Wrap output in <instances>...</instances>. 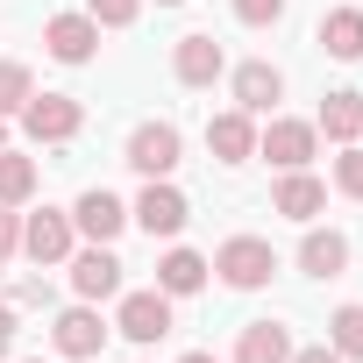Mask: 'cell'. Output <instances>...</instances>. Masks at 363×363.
<instances>
[{"mask_svg": "<svg viewBox=\"0 0 363 363\" xmlns=\"http://www.w3.org/2000/svg\"><path fill=\"white\" fill-rule=\"evenodd\" d=\"M292 363H342V356H335V349H328V342H320V349H299V356H292Z\"/></svg>", "mask_w": 363, "mask_h": 363, "instance_id": "f1b7e54d", "label": "cell"}, {"mask_svg": "<svg viewBox=\"0 0 363 363\" xmlns=\"http://www.w3.org/2000/svg\"><path fill=\"white\" fill-rule=\"evenodd\" d=\"M0 150H8V114H0Z\"/></svg>", "mask_w": 363, "mask_h": 363, "instance_id": "4dcf8cb0", "label": "cell"}, {"mask_svg": "<svg viewBox=\"0 0 363 363\" xmlns=\"http://www.w3.org/2000/svg\"><path fill=\"white\" fill-rule=\"evenodd\" d=\"M15 250H22V221H15V214H8V207H0V264H8V257H15Z\"/></svg>", "mask_w": 363, "mask_h": 363, "instance_id": "4316f807", "label": "cell"}, {"mask_svg": "<svg viewBox=\"0 0 363 363\" xmlns=\"http://www.w3.org/2000/svg\"><path fill=\"white\" fill-rule=\"evenodd\" d=\"M235 363H292V335L278 320H250L235 342Z\"/></svg>", "mask_w": 363, "mask_h": 363, "instance_id": "e0dca14e", "label": "cell"}, {"mask_svg": "<svg viewBox=\"0 0 363 363\" xmlns=\"http://www.w3.org/2000/svg\"><path fill=\"white\" fill-rule=\"evenodd\" d=\"M313 150H320V128H313V121H271V128L257 135V157H271L278 171H306Z\"/></svg>", "mask_w": 363, "mask_h": 363, "instance_id": "277c9868", "label": "cell"}, {"mask_svg": "<svg viewBox=\"0 0 363 363\" xmlns=\"http://www.w3.org/2000/svg\"><path fill=\"white\" fill-rule=\"evenodd\" d=\"M328 349H335V356H363V306H335V320H328Z\"/></svg>", "mask_w": 363, "mask_h": 363, "instance_id": "7402d4cb", "label": "cell"}, {"mask_svg": "<svg viewBox=\"0 0 363 363\" xmlns=\"http://www.w3.org/2000/svg\"><path fill=\"white\" fill-rule=\"evenodd\" d=\"M335 186H342L349 200H363V150H356V143H342V157H335Z\"/></svg>", "mask_w": 363, "mask_h": 363, "instance_id": "d4e9b609", "label": "cell"}, {"mask_svg": "<svg viewBox=\"0 0 363 363\" xmlns=\"http://www.w3.org/2000/svg\"><path fill=\"white\" fill-rule=\"evenodd\" d=\"M36 193V164L15 157V150H0V207H22Z\"/></svg>", "mask_w": 363, "mask_h": 363, "instance_id": "44dd1931", "label": "cell"}, {"mask_svg": "<svg viewBox=\"0 0 363 363\" xmlns=\"http://www.w3.org/2000/svg\"><path fill=\"white\" fill-rule=\"evenodd\" d=\"M72 228H79V235H93V242H114V235L128 228V207H121L107 186H93V193H79V207H72Z\"/></svg>", "mask_w": 363, "mask_h": 363, "instance_id": "7c38bea8", "label": "cell"}, {"mask_svg": "<svg viewBox=\"0 0 363 363\" xmlns=\"http://www.w3.org/2000/svg\"><path fill=\"white\" fill-rule=\"evenodd\" d=\"M72 235H79L72 214H50V207L22 221V250H29V264H65V257H72Z\"/></svg>", "mask_w": 363, "mask_h": 363, "instance_id": "30bf717a", "label": "cell"}, {"mask_svg": "<svg viewBox=\"0 0 363 363\" xmlns=\"http://www.w3.org/2000/svg\"><path fill=\"white\" fill-rule=\"evenodd\" d=\"M114 328H121L128 342H164V335H171V292H128Z\"/></svg>", "mask_w": 363, "mask_h": 363, "instance_id": "8fae6325", "label": "cell"}, {"mask_svg": "<svg viewBox=\"0 0 363 363\" xmlns=\"http://www.w3.org/2000/svg\"><path fill=\"white\" fill-rule=\"evenodd\" d=\"M128 221L157 242V235H178V228H186V221H193V207H186V193H178L171 178H150V186H143V200L128 207Z\"/></svg>", "mask_w": 363, "mask_h": 363, "instance_id": "3957f363", "label": "cell"}, {"mask_svg": "<svg viewBox=\"0 0 363 363\" xmlns=\"http://www.w3.org/2000/svg\"><path fill=\"white\" fill-rule=\"evenodd\" d=\"M214 271H221V285H235V292H257V285H271V271H278V250H271L264 235H228V242L214 250Z\"/></svg>", "mask_w": 363, "mask_h": 363, "instance_id": "6da1fadb", "label": "cell"}, {"mask_svg": "<svg viewBox=\"0 0 363 363\" xmlns=\"http://www.w3.org/2000/svg\"><path fill=\"white\" fill-rule=\"evenodd\" d=\"M285 15V0H235V22H250V29H271Z\"/></svg>", "mask_w": 363, "mask_h": 363, "instance_id": "484cf974", "label": "cell"}, {"mask_svg": "<svg viewBox=\"0 0 363 363\" xmlns=\"http://www.w3.org/2000/svg\"><path fill=\"white\" fill-rule=\"evenodd\" d=\"M178 150H186V143H178L171 121H143V128L128 135V164H135L143 178H171V171H178Z\"/></svg>", "mask_w": 363, "mask_h": 363, "instance_id": "5b68a950", "label": "cell"}, {"mask_svg": "<svg viewBox=\"0 0 363 363\" xmlns=\"http://www.w3.org/2000/svg\"><path fill=\"white\" fill-rule=\"evenodd\" d=\"M22 363H36V356H22Z\"/></svg>", "mask_w": 363, "mask_h": 363, "instance_id": "d6a6232c", "label": "cell"}, {"mask_svg": "<svg viewBox=\"0 0 363 363\" xmlns=\"http://www.w3.org/2000/svg\"><path fill=\"white\" fill-rule=\"evenodd\" d=\"M43 43H50L57 65H86V57L100 50V22H93V15H50V22H43Z\"/></svg>", "mask_w": 363, "mask_h": 363, "instance_id": "9c48e42d", "label": "cell"}, {"mask_svg": "<svg viewBox=\"0 0 363 363\" xmlns=\"http://www.w3.org/2000/svg\"><path fill=\"white\" fill-rule=\"evenodd\" d=\"M72 292L93 306V299H114L121 292V257L107 250V242H93V250H79L72 257Z\"/></svg>", "mask_w": 363, "mask_h": 363, "instance_id": "8992f818", "label": "cell"}, {"mask_svg": "<svg viewBox=\"0 0 363 363\" xmlns=\"http://www.w3.org/2000/svg\"><path fill=\"white\" fill-rule=\"evenodd\" d=\"M278 100H285V72L278 65H242L235 72V107L242 114H271Z\"/></svg>", "mask_w": 363, "mask_h": 363, "instance_id": "9a60e30c", "label": "cell"}, {"mask_svg": "<svg viewBox=\"0 0 363 363\" xmlns=\"http://www.w3.org/2000/svg\"><path fill=\"white\" fill-rule=\"evenodd\" d=\"M320 207H328V186H320L313 171H285L278 193H271V214H285V221H313Z\"/></svg>", "mask_w": 363, "mask_h": 363, "instance_id": "4fadbf2b", "label": "cell"}, {"mask_svg": "<svg viewBox=\"0 0 363 363\" xmlns=\"http://www.w3.org/2000/svg\"><path fill=\"white\" fill-rule=\"evenodd\" d=\"M157 8H178V0H157Z\"/></svg>", "mask_w": 363, "mask_h": 363, "instance_id": "1f68e13d", "label": "cell"}, {"mask_svg": "<svg viewBox=\"0 0 363 363\" xmlns=\"http://www.w3.org/2000/svg\"><path fill=\"white\" fill-rule=\"evenodd\" d=\"M15 349V306H0V356Z\"/></svg>", "mask_w": 363, "mask_h": 363, "instance_id": "83f0119b", "label": "cell"}, {"mask_svg": "<svg viewBox=\"0 0 363 363\" xmlns=\"http://www.w3.org/2000/svg\"><path fill=\"white\" fill-rule=\"evenodd\" d=\"M207 150H214L221 164H250V157H257V121H250L242 107H235V114H214V121H207Z\"/></svg>", "mask_w": 363, "mask_h": 363, "instance_id": "5bb4252c", "label": "cell"}, {"mask_svg": "<svg viewBox=\"0 0 363 363\" xmlns=\"http://www.w3.org/2000/svg\"><path fill=\"white\" fill-rule=\"evenodd\" d=\"M299 271H306V278H342V271H349V235H335V228H306V242H299Z\"/></svg>", "mask_w": 363, "mask_h": 363, "instance_id": "2e32d148", "label": "cell"}, {"mask_svg": "<svg viewBox=\"0 0 363 363\" xmlns=\"http://www.w3.org/2000/svg\"><path fill=\"white\" fill-rule=\"evenodd\" d=\"M50 342H57V356L86 363V356H100V349H107V320H100L93 306H65V313H57V328H50Z\"/></svg>", "mask_w": 363, "mask_h": 363, "instance_id": "52a82bcc", "label": "cell"}, {"mask_svg": "<svg viewBox=\"0 0 363 363\" xmlns=\"http://www.w3.org/2000/svg\"><path fill=\"white\" fill-rule=\"evenodd\" d=\"M320 50H328V57H342V65H349V57H363V8H335V15L320 22Z\"/></svg>", "mask_w": 363, "mask_h": 363, "instance_id": "ffe728a7", "label": "cell"}, {"mask_svg": "<svg viewBox=\"0 0 363 363\" xmlns=\"http://www.w3.org/2000/svg\"><path fill=\"white\" fill-rule=\"evenodd\" d=\"M171 72H178V86H214V79L228 72V57H221V43H214L207 29H193V36H178Z\"/></svg>", "mask_w": 363, "mask_h": 363, "instance_id": "ba28073f", "label": "cell"}, {"mask_svg": "<svg viewBox=\"0 0 363 363\" xmlns=\"http://www.w3.org/2000/svg\"><path fill=\"white\" fill-rule=\"evenodd\" d=\"M313 128H320L328 143H356V135H363V93H328Z\"/></svg>", "mask_w": 363, "mask_h": 363, "instance_id": "d6986e66", "label": "cell"}, {"mask_svg": "<svg viewBox=\"0 0 363 363\" xmlns=\"http://www.w3.org/2000/svg\"><path fill=\"white\" fill-rule=\"evenodd\" d=\"M86 15H93L100 29H128V22L143 15V0H86Z\"/></svg>", "mask_w": 363, "mask_h": 363, "instance_id": "cb8c5ba5", "label": "cell"}, {"mask_svg": "<svg viewBox=\"0 0 363 363\" xmlns=\"http://www.w3.org/2000/svg\"><path fill=\"white\" fill-rule=\"evenodd\" d=\"M22 128H29V143H72L86 128V107L72 93H29L22 100Z\"/></svg>", "mask_w": 363, "mask_h": 363, "instance_id": "7a4b0ae2", "label": "cell"}, {"mask_svg": "<svg viewBox=\"0 0 363 363\" xmlns=\"http://www.w3.org/2000/svg\"><path fill=\"white\" fill-rule=\"evenodd\" d=\"M178 363H214V356H207V349H193V356H178Z\"/></svg>", "mask_w": 363, "mask_h": 363, "instance_id": "f546056e", "label": "cell"}, {"mask_svg": "<svg viewBox=\"0 0 363 363\" xmlns=\"http://www.w3.org/2000/svg\"><path fill=\"white\" fill-rule=\"evenodd\" d=\"M29 93H36V86H29V65H15V57H8V65H0V114H22V100H29Z\"/></svg>", "mask_w": 363, "mask_h": 363, "instance_id": "603a6c76", "label": "cell"}, {"mask_svg": "<svg viewBox=\"0 0 363 363\" xmlns=\"http://www.w3.org/2000/svg\"><path fill=\"white\" fill-rule=\"evenodd\" d=\"M207 271H214V264H207L200 250H171V257L157 264V292L186 299V292H200V285H207Z\"/></svg>", "mask_w": 363, "mask_h": 363, "instance_id": "ac0fdd59", "label": "cell"}]
</instances>
